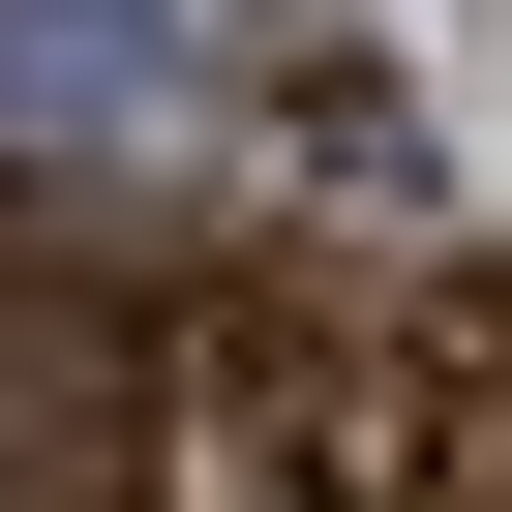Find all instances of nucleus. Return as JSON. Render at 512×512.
Returning <instances> with one entry per match:
<instances>
[{
    "instance_id": "nucleus-1",
    "label": "nucleus",
    "mask_w": 512,
    "mask_h": 512,
    "mask_svg": "<svg viewBox=\"0 0 512 512\" xmlns=\"http://www.w3.org/2000/svg\"><path fill=\"white\" fill-rule=\"evenodd\" d=\"M151 392H181L151 241L0 151V512H151Z\"/></svg>"
},
{
    "instance_id": "nucleus-2",
    "label": "nucleus",
    "mask_w": 512,
    "mask_h": 512,
    "mask_svg": "<svg viewBox=\"0 0 512 512\" xmlns=\"http://www.w3.org/2000/svg\"><path fill=\"white\" fill-rule=\"evenodd\" d=\"M181 392H211V512H392V332H362V272H241L181 332Z\"/></svg>"
}]
</instances>
